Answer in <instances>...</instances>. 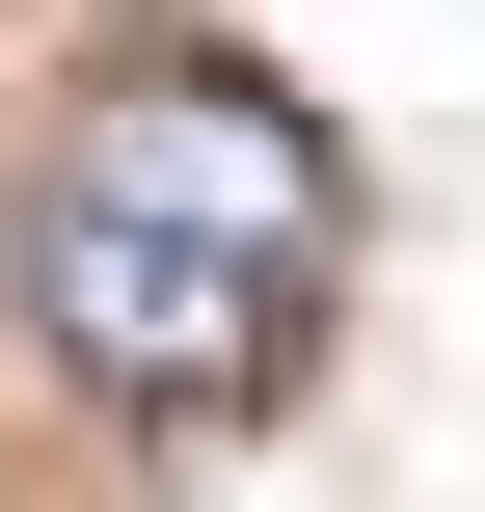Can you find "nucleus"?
<instances>
[{
    "label": "nucleus",
    "instance_id": "obj_1",
    "mask_svg": "<svg viewBox=\"0 0 485 512\" xmlns=\"http://www.w3.org/2000/svg\"><path fill=\"white\" fill-rule=\"evenodd\" d=\"M324 243H351V162L270 108V81H108L0 243V297L54 324V378L108 405H270L297 324H324Z\"/></svg>",
    "mask_w": 485,
    "mask_h": 512
}]
</instances>
